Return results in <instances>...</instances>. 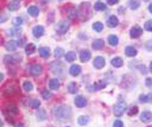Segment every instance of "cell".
<instances>
[{
  "mask_svg": "<svg viewBox=\"0 0 152 127\" xmlns=\"http://www.w3.org/2000/svg\"><path fill=\"white\" fill-rule=\"evenodd\" d=\"M6 108H7L9 112H11V113H13V114H17V113H18V108H17V106H16L14 103H7V105H6Z\"/></svg>",
  "mask_w": 152,
  "mask_h": 127,
  "instance_id": "obj_32",
  "label": "cell"
},
{
  "mask_svg": "<svg viewBox=\"0 0 152 127\" xmlns=\"http://www.w3.org/2000/svg\"><path fill=\"white\" fill-rule=\"evenodd\" d=\"M75 58H76V54H75L74 51H69V52L65 54V60H67V62H72V61H75Z\"/></svg>",
  "mask_w": 152,
  "mask_h": 127,
  "instance_id": "obj_31",
  "label": "cell"
},
{
  "mask_svg": "<svg viewBox=\"0 0 152 127\" xmlns=\"http://www.w3.org/2000/svg\"><path fill=\"white\" fill-rule=\"evenodd\" d=\"M5 62L6 63H11V64H17L22 62V57L19 55H14V56H6L5 57Z\"/></svg>",
  "mask_w": 152,
  "mask_h": 127,
  "instance_id": "obj_8",
  "label": "cell"
},
{
  "mask_svg": "<svg viewBox=\"0 0 152 127\" xmlns=\"http://www.w3.org/2000/svg\"><path fill=\"white\" fill-rule=\"evenodd\" d=\"M49 88L52 89V90H57V89L59 88V81H58L57 78L50 80V82H49Z\"/></svg>",
  "mask_w": 152,
  "mask_h": 127,
  "instance_id": "obj_22",
  "label": "cell"
},
{
  "mask_svg": "<svg viewBox=\"0 0 152 127\" xmlns=\"http://www.w3.org/2000/svg\"><path fill=\"white\" fill-rule=\"evenodd\" d=\"M77 122L80 123V125H87L88 122H89V118L87 116V115H81V116H79V119H77Z\"/></svg>",
  "mask_w": 152,
  "mask_h": 127,
  "instance_id": "obj_33",
  "label": "cell"
},
{
  "mask_svg": "<svg viewBox=\"0 0 152 127\" xmlns=\"http://www.w3.org/2000/svg\"><path fill=\"white\" fill-rule=\"evenodd\" d=\"M119 0H107V4L108 5H114V4H118Z\"/></svg>",
  "mask_w": 152,
  "mask_h": 127,
  "instance_id": "obj_48",
  "label": "cell"
},
{
  "mask_svg": "<svg viewBox=\"0 0 152 127\" xmlns=\"http://www.w3.org/2000/svg\"><path fill=\"white\" fill-rule=\"evenodd\" d=\"M28 70H29V73H30L31 75H33V76H38V75H41V74H42L43 68H42V65H39V64H32V65L28 67Z\"/></svg>",
  "mask_w": 152,
  "mask_h": 127,
  "instance_id": "obj_5",
  "label": "cell"
},
{
  "mask_svg": "<svg viewBox=\"0 0 152 127\" xmlns=\"http://www.w3.org/2000/svg\"><path fill=\"white\" fill-rule=\"evenodd\" d=\"M13 23H14V25H16V26H19V25H22V24H23V19H22L20 17H16V18L13 19Z\"/></svg>",
  "mask_w": 152,
  "mask_h": 127,
  "instance_id": "obj_41",
  "label": "cell"
},
{
  "mask_svg": "<svg viewBox=\"0 0 152 127\" xmlns=\"http://www.w3.org/2000/svg\"><path fill=\"white\" fill-rule=\"evenodd\" d=\"M75 105L77 106V107H80V108H82V107H85L87 105V99L83 97V96H81V95L76 96L75 97Z\"/></svg>",
  "mask_w": 152,
  "mask_h": 127,
  "instance_id": "obj_11",
  "label": "cell"
},
{
  "mask_svg": "<svg viewBox=\"0 0 152 127\" xmlns=\"http://www.w3.org/2000/svg\"><path fill=\"white\" fill-rule=\"evenodd\" d=\"M138 68H139V70H140L143 74H147V73H148V70L146 69V67H145V65H139Z\"/></svg>",
  "mask_w": 152,
  "mask_h": 127,
  "instance_id": "obj_46",
  "label": "cell"
},
{
  "mask_svg": "<svg viewBox=\"0 0 152 127\" xmlns=\"http://www.w3.org/2000/svg\"><path fill=\"white\" fill-rule=\"evenodd\" d=\"M32 33H33L35 37L39 38V37H42V36L44 35V28H43L42 25H37V26H35V28L32 29Z\"/></svg>",
  "mask_w": 152,
  "mask_h": 127,
  "instance_id": "obj_12",
  "label": "cell"
},
{
  "mask_svg": "<svg viewBox=\"0 0 152 127\" xmlns=\"http://www.w3.org/2000/svg\"><path fill=\"white\" fill-rule=\"evenodd\" d=\"M148 11L152 12V5H148Z\"/></svg>",
  "mask_w": 152,
  "mask_h": 127,
  "instance_id": "obj_51",
  "label": "cell"
},
{
  "mask_svg": "<svg viewBox=\"0 0 152 127\" xmlns=\"http://www.w3.org/2000/svg\"><path fill=\"white\" fill-rule=\"evenodd\" d=\"M128 7L131 10H137L140 7V1L139 0H130L128 1Z\"/></svg>",
  "mask_w": 152,
  "mask_h": 127,
  "instance_id": "obj_28",
  "label": "cell"
},
{
  "mask_svg": "<svg viewBox=\"0 0 152 127\" xmlns=\"http://www.w3.org/2000/svg\"><path fill=\"white\" fill-rule=\"evenodd\" d=\"M28 13L31 16V17H37L39 15V9L37 6H30L28 9Z\"/></svg>",
  "mask_w": 152,
  "mask_h": 127,
  "instance_id": "obj_19",
  "label": "cell"
},
{
  "mask_svg": "<svg viewBox=\"0 0 152 127\" xmlns=\"http://www.w3.org/2000/svg\"><path fill=\"white\" fill-rule=\"evenodd\" d=\"M105 64H106V61H105V58L101 57V56L95 57V60H94V62H93V65H94L96 69H102V68L105 67Z\"/></svg>",
  "mask_w": 152,
  "mask_h": 127,
  "instance_id": "obj_7",
  "label": "cell"
},
{
  "mask_svg": "<svg viewBox=\"0 0 152 127\" xmlns=\"http://www.w3.org/2000/svg\"><path fill=\"white\" fill-rule=\"evenodd\" d=\"M145 83H146V86H147L148 88H151V87H152V78H150V77L146 78V82H145Z\"/></svg>",
  "mask_w": 152,
  "mask_h": 127,
  "instance_id": "obj_47",
  "label": "cell"
},
{
  "mask_svg": "<svg viewBox=\"0 0 152 127\" xmlns=\"http://www.w3.org/2000/svg\"><path fill=\"white\" fill-rule=\"evenodd\" d=\"M104 45H105V42H104L102 39H96V41L92 44V48H93L94 50H99V49H101Z\"/></svg>",
  "mask_w": 152,
  "mask_h": 127,
  "instance_id": "obj_29",
  "label": "cell"
},
{
  "mask_svg": "<svg viewBox=\"0 0 152 127\" xmlns=\"http://www.w3.org/2000/svg\"><path fill=\"white\" fill-rule=\"evenodd\" d=\"M151 97H152L151 94H148L147 96H146V95H140V96H139V101L143 102V103H144V102H151Z\"/></svg>",
  "mask_w": 152,
  "mask_h": 127,
  "instance_id": "obj_37",
  "label": "cell"
},
{
  "mask_svg": "<svg viewBox=\"0 0 152 127\" xmlns=\"http://www.w3.org/2000/svg\"><path fill=\"white\" fill-rule=\"evenodd\" d=\"M68 90H69V93L75 94L76 91H77V86H76V83H75V82L69 83V86H68Z\"/></svg>",
  "mask_w": 152,
  "mask_h": 127,
  "instance_id": "obj_36",
  "label": "cell"
},
{
  "mask_svg": "<svg viewBox=\"0 0 152 127\" xmlns=\"http://www.w3.org/2000/svg\"><path fill=\"white\" fill-rule=\"evenodd\" d=\"M51 96H52V95H51V93H50L49 90H43V91H42V97H43L44 100H49Z\"/></svg>",
  "mask_w": 152,
  "mask_h": 127,
  "instance_id": "obj_40",
  "label": "cell"
},
{
  "mask_svg": "<svg viewBox=\"0 0 152 127\" xmlns=\"http://www.w3.org/2000/svg\"><path fill=\"white\" fill-rule=\"evenodd\" d=\"M63 55V49L62 48H56V50H55V56L56 57H61Z\"/></svg>",
  "mask_w": 152,
  "mask_h": 127,
  "instance_id": "obj_42",
  "label": "cell"
},
{
  "mask_svg": "<svg viewBox=\"0 0 152 127\" xmlns=\"http://www.w3.org/2000/svg\"><path fill=\"white\" fill-rule=\"evenodd\" d=\"M145 30H146V31H151V30H152V22H151V20H147V22L145 23Z\"/></svg>",
  "mask_w": 152,
  "mask_h": 127,
  "instance_id": "obj_43",
  "label": "cell"
},
{
  "mask_svg": "<svg viewBox=\"0 0 152 127\" xmlns=\"http://www.w3.org/2000/svg\"><path fill=\"white\" fill-rule=\"evenodd\" d=\"M39 55L43 57V58H49V56H50V49L49 48H39Z\"/></svg>",
  "mask_w": 152,
  "mask_h": 127,
  "instance_id": "obj_24",
  "label": "cell"
},
{
  "mask_svg": "<svg viewBox=\"0 0 152 127\" xmlns=\"http://www.w3.org/2000/svg\"><path fill=\"white\" fill-rule=\"evenodd\" d=\"M126 109H127V105H126V102H125L124 100L119 99V101L117 102V105H115V106H114V108H113V112H114V115L120 116V115H122V114L126 112Z\"/></svg>",
  "mask_w": 152,
  "mask_h": 127,
  "instance_id": "obj_2",
  "label": "cell"
},
{
  "mask_svg": "<svg viewBox=\"0 0 152 127\" xmlns=\"http://www.w3.org/2000/svg\"><path fill=\"white\" fill-rule=\"evenodd\" d=\"M28 105L31 107V108H39L41 107V101L38 100V99H31L29 102H28Z\"/></svg>",
  "mask_w": 152,
  "mask_h": 127,
  "instance_id": "obj_27",
  "label": "cell"
},
{
  "mask_svg": "<svg viewBox=\"0 0 152 127\" xmlns=\"http://www.w3.org/2000/svg\"><path fill=\"white\" fill-rule=\"evenodd\" d=\"M20 6V3H19V0H12V1L9 4V10L10 11H17Z\"/></svg>",
  "mask_w": 152,
  "mask_h": 127,
  "instance_id": "obj_18",
  "label": "cell"
},
{
  "mask_svg": "<svg viewBox=\"0 0 152 127\" xmlns=\"http://www.w3.org/2000/svg\"><path fill=\"white\" fill-rule=\"evenodd\" d=\"M9 36H12V37H19L22 35V30L19 28H14V29H10L7 31Z\"/></svg>",
  "mask_w": 152,
  "mask_h": 127,
  "instance_id": "obj_20",
  "label": "cell"
},
{
  "mask_svg": "<svg viewBox=\"0 0 152 127\" xmlns=\"http://www.w3.org/2000/svg\"><path fill=\"white\" fill-rule=\"evenodd\" d=\"M125 54H126V56H128V57H134V56L137 55V50H135V48H133V46H126Z\"/></svg>",
  "mask_w": 152,
  "mask_h": 127,
  "instance_id": "obj_21",
  "label": "cell"
},
{
  "mask_svg": "<svg viewBox=\"0 0 152 127\" xmlns=\"http://www.w3.org/2000/svg\"><path fill=\"white\" fill-rule=\"evenodd\" d=\"M141 33H143L141 28H139V26H133V28L131 29L130 36H131L132 38H138V37H140V36H141Z\"/></svg>",
  "mask_w": 152,
  "mask_h": 127,
  "instance_id": "obj_10",
  "label": "cell"
},
{
  "mask_svg": "<svg viewBox=\"0 0 152 127\" xmlns=\"http://www.w3.org/2000/svg\"><path fill=\"white\" fill-rule=\"evenodd\" d=\"M35 51H36V46H35L33 44L30 43V44L26 45V54H28V55H31V54H33Z\"/></svg>",
  "mask_w": 152,
  "mask_h": 127,
  "instance_id": "obj_38",
  "label": "cell"
},
{
  "mask_svg": "<svg viewBox=\"0 0 152 127\" xmlns=\"http://www.w3.org/2000/svg\"><path fill=\"white\" fill-rule=\"evenodd\" d=\"M140 120H141L143 122H150V121L152 120V114H151V112H147V110L143 112L141 115H140Z\"/></svg>",
  "mask_w": 152,
  "mask_h": 127,
  "instance_id": "obj_14",
  "label": "cell"
},
{
  "mask_svg": "<svg viewBox=\"0 0 152 127\" xmlns=\"http://www.w3.org/2000/svg\"><path fill=\"white\" fill-rule=\"evenodd\" d=\"M113 126H114V127H122V126H124V122L120 121V120H117V121H114Z\"/></svg>",
  "mask_w": 152,
  "mask_h": 127,
  "instance_id": "obj_45",
  "label": "cell"
},
{
  "mask_svg": "<svg viewBox=\"0 0 152 127\" xmlns=\"http://www.w3.org/2000/svg\"><path fill=\"white\" fill-rule=\"evenodd\" d=\"M112 65L113 67H115V68H120V67H122V64H124V61H122V58H120V57H114L113 60H112Z\"/></svg>",
  "mask_w": 152,
  "mask_h": 127,
  "instance_id": "obj_25",
  "label": "cell"
},
{
  "mask_svg": "<svg viewBox=\"0 0 152 127\" xmlns=\"http://www.w3.org/2000/svg\"><path fill=\"white\" fill-rule=\"evenodd\" d=\"M23 88H24V90H26V91H31V90L33 89V84H32V82H30V81H25V82L23 83Z\"/></svg>",
  "mask_w": 152,
  "mask_h": 127,
  "instance_id": "obj_35",
  "label": "cell"
},
{
  "mask_svg": "<svg viewBox=\"0 0 152 127\" xmlns=\"http://www.w3.org/2000/svg\"><path fill=\"white\" fill-rule=\"evenodd\" d=\"M3 80H4V75H3L1 73H0V82H1Z\"/></svg>",
  "mask_w": 152,
  "mask_h": 127,
  "instance_id": "obj_50",
  "label": "cell"
},
{
  "mask_svg": "<svg viewBox=\"0 0 152 127\" xmlns=\"http://www.w3.org/2000/svg\"><path fill=\"white\" fill-rule=\"evenodd\" d=\"M71 11H72V13H77V12H76L75 10H71ZM76 16H77V15H69V17H70V18H75Z\"/></svg>",
  "mask_w": 152,
  "mask_h": 127,
  "instance_id": "obj_49",
  "label": "cell"
},
{
  "mask_svg": "<svg viewBox=\"0 0 152 127\" xmlns=\"http://www.w3.org/2000/svg\"><path fill=\"white\" fill-rule=\"evenodd\" d=\"M18 91H19V87H18L16 83H12V84H10L9 87H6V89H5V95L12 96V95H16Z\"/></svg>",
  "mask_w": 152,
  "mask_h": 127,
  "instance_id": "obj_6",
  "label": "cell"
},
{
  "mask_svg": "<svg viewBox=\"0 0 152 127\" xmlns=\"http://www.w3.org/2000/svg\"><path fill=\"white\" fill-rule=\"evenodd\" d=\"M90 57H92V54H90V51H88V50H82V51L80 52V60H81L82 62L89 61Z\"/></svg>",
  "mask_w": 152,
  "mask_h": 127,
  "instance_id": "obj_13",
  "label": "cell"
},
{
  "mask_svg": "<svg viewBox=\"0 0 152 127\" xmlns=\"http://www.w3.org/2000/svg\"><path fill=\"white\" fill-rule=\"evenodd\" d=\"M118 43H119V38H118L115 35H111V36L108 37V44H109V45H112V46H117V45H118Z\"/></svg>",
  "mask_w": 152,
  "mask_h": 127,
  "instance_id": "obj_26",
  "label": "cell"
},
{
  "mask_svg": "<svg viewBox=\"0 0 152 127\" xmlns=\"http://www.w3.org/2000/svg\"><path fill=\"white\" fill-rule=\"evenodd\" d=\"M81 67L80 65H77V64H72L71 67H70V69H69V73H70V75L71 76H79L80 74H81Z\"/></svg>",
  "mask_w": 152,
  "mask_h": 127,
  "instance_id": "obj_9",
  "label": "cell"
},
{
  "mask_svg": "<svg viewBox=\"0 0 152 127\" xmlns=\"http://www.w3.org/2000/svg\"><path fill=\"white\" fill-rule=\"evenodd\" d=\"M94 10L95 11H105L106 10V5L102 1H96L94 5Z\"/></svg>",
  "mask_w": 152,
  "mask_h": 127,
  "instance_id": "obj_30",
  "label": "cell"
},
{
  "mask_svg": "<svg viewBox=\"0 0 152 127\" xmlns=\"http://www.w3.org/2000/svg\"><path fill=\"white\" fill-rule=\"evenodd\" d=\"M37 109H38L37 113H36L37 119L41 120V121L45 120V119H46V112H45V109H43V108H37Z\"/></svg>",
  "mask_w": 152,
  "mask_h": 127,
  "instance_id": "obj_17",
  "label": "cell"
},
{
  "mask_svg": "<svg viewBox=\"0 0 152 127\" xmlns=\"http://www.w3.org/2000/svg\"><path fill=\"white\" fill-rule=\"evenodd\" d=\"M7 20V16L3 12H0V23H5Z\"/></svg>",
  "mask_w": 152,
  "mask_h": 127,
  "instance_id": "obj_44",
  "label": "cell"
},
{
  "mask_svg": "<svg viewBox=\"0 0 152 127\" xmlns=\"http://www.w3.org/2000/svg\"><path fill=\"white\" fill-rule=\"evenodd\" d=\"M68 30H69V23L68 22H59L56 25V32L59 33V35L65 33Z\"/></svg>",
  "mask_w": 152,
  "mask_h": 127,
  "instance_id": "obj_4",
  "label": "cell"
},
{
  "mask_svg": "<svg viewBox=\"0 0 152 127\" xmlns=\"http://www.w3.org/2000/svg\"><path fill=\"white\" fill-rule=\"evenodd\" d=\"M107 86L106 81H98L93 84V90H100V89H104L105 87Z\"/></svg>",
  "mask_w": 152,
  "mask_h": 127,
  "instance_id": "obj_23",
  "label": "cell"
},
{
  "mask_svg": "<svg viewBox=\"0 0 152 127\" xmlns=\"http://www.w3.org/2000/svg\"><path fill=\"white\" fill-rule=\"evenodd\" d=\"M93 30H95V32H101L104 30V24L100 22H96L93 24Z\"/></svg>",
  "mask_w": 152,
  "mask_h": 127,
  "instance_id": "obj_34",
  "label": "cell"
},
{
  "mask_svg": "<svg viewBox=\"0 0 152 127\" xmlns=\"http://www.w3.org/2000/svg\"><path fill=\"white\" fill-rule=\"evenodd\" d=\"M17 46H18V44H17L16 41H10L5 44V48H6L7 51H14L17 49Z\"/></svg>",
  "mask_w": 152,
  "mask_h": 127,
  "instance_id": "obj_16",
  "label": "cell"
},
{
  "mask_svg": "<svg viewBox=\"0 0 152 127\" xmlns=\"http://www.w3.org/2000/svg\"><path fill=\"white\" fill-rule=\"evenodd\" d=\"M54 114L56 116L57 120H62V121H65V120H70L71 119V108L69 106H59V107H56L54 109Z\"/></svg>",
  "mask_w": 152,
  "mask_h": 127,
  "instance_id": "obj_1",
  "label": "cell"
},
{
  "mask_svg": "<svg viewBox=\"0 0 152 127\" xmlns=\"http://www.w3.org/2000/svg\"><path fill=\"white\" fill-rule=\"evenodd\" d=\"M0 126H3V121L1 120H0Z\"/></svg>",
  "mask_w": 152,
  "mask_h": 127,
  "instance_id": "obj_52",
  "label": "cell"
},
{
  "mask_svg": "<svg viewBox=\"0 0 152 127\" xmlns=\"http://www.w3.org/2000/svg\"><path fill=\"white\" fill-rule=\"evenodd\" d=\"M137 113H138V107H137V106L130 107V109H128V115H130V116H132V115H134V114H137Z\"/></svg>",
  "mask_w": 152,
  "mask_h": 127,
  "instance_id": "obj_39",
  "label": "cell"
},
{
  "mask_svg": "<svg viewBox=\"0 0 152 127\" xmlns=\"http://www.w3.org/2000/svg\"><path fill=\"white\" fill-rule=\"evenodd\" d=\"M50 67H51V71H52L54 74H56L57 76L63 75V65H62V63H61L59 61L52 62Z\"/></svg>",
  "mask_w": 152,
  "mask_h": 127,
  "instance_id": "obj_3",
  "label": "cell"
},
{
  "mask_svg": "<svg viewBox=\"0 0 152 127\" xmlns=\"http://www.w3.org/2000/svg\"><path fill=\"white\" fill-rule=\"evenodd\" d=\"M143 1H148V0H143Z\"/></svg>",
  "mask_w": 152,
  "mask_h": 127,
  "instance_id": "obj_53",
  "label": "cell"
},
{
  "mask_svg": "<svg viewBox=\"0 0 152 127\" xmlns=\"http://www.w3.org/2000/svg\"><path fill=\"white\" fill-rule=\"evenodd\" d=\"M118 24H119V19L115 16H111L107 20V25L109 28H115V26H118Z\"/></svg>",
  "mask_w": 152,
  "mask_h": 127,
  "instance_id": "obj_15",
  "label": "cell"
}]
</instances>
